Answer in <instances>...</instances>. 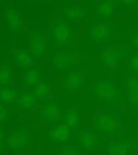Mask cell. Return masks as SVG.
<instances>
[{"instance_id":"cell-1","label":"cell","mask_w":138,"mask_h":155,"mask_svg":"<svg viewBox=\"0 0 138 155\" xmlns=\"http://www.w3.org/2000/svg\"><path fill=\"white\" fill-rule=\"evenodd\" d=\"M51 34L54 45L59 48H65L74 45L73 30L63 19L58 18L51 22Z\"/></svg>"},{"instance_id":"cell-2","label":"cell","mask_w":138,"mask_h":155,"mask_svg":"<svg viewBox=\"0 0 138 155\" xmlns=\"http://www.w3.org/2000/svg\"><path fill=\"white\" fill-rule=\"evenodd\" d=\"M82 59V54L79 51L64 49L53 56L51 63L53 66L58 70H67L80 64Z\"/></svg>"},{"instance_id":"cell-3","label":"cell","mask_w":138,"mask_h":155,"mask_svg":"<svg viewBox=\"0 0 138 155\" xmlns=\"http://www.w3.org/2000/svg\"><path fill=\"white\" fill-rule=\"evenodd\" d=\"M92 92L95 96L104 101H110L117 96V89L115 85L108 81L95 82L92 85Z\"/></svg>"},{"instance_id":"cell-4","label":"cell","mask_w":138,"mask_h":155,"mask_svg":"<svg viewBox=\"0 0 138 155\" xmlns=\"http://www.w3.org/2000/svg\"><path fill=\"white\" fill-rule=\"evenodd\" d=\"M28 45L30 52L34 58H40L46 50L45 37L36 30H31L28 35Z\"/></svg>"},{"instance_id":"cell-5","label":"cell","mask_w":138,"mask_h":155,"mask_svg":"<svg viewBox=\"0 0 138 155\" xmlns=\"http://www.w3.org/2000/svg\"><path fill=\"white\" fill-rule=\"evenodd\" d=\"M85 81L84 71H74L68 72L62 81L64 88L67 91H72L80 88Z\"/></svg>"},{"instance_id":"cell-6","label":"cell","mask_w":138,"mask_h":155,"mask_svg":"<svg viewBox=\"0 0 138 155\" xmlns=\"http://www.w3.org/2000/svg\"><path fill=\"white\" fill-rule=\"evenodd\" d=\"M30 135L28 131L21 128L10 135L6 140L7 145L13 149H19L25 147L29 142Z\"/></svg>"},{"instance_id":"cell-7","label":"cell","mask_w":138,"mask_h":155,"mask_svg":"<svg viewBox=\"0 0 138 155\" xmlns=\"http://www.w3.org/2000/svg\"><path fill=\"white\" fill-rule=\"evenodd\" d=\"M94 123L99 130L106 133L114 131L118 126L117 120L113 116L107 114H99L96 116Z\"/></svg>"},{"instance_id":"cell-8","label":"cell","mask_w":138,"mask_h":155,"mask_svg":"<svg viewBox=\"0 0 138 155\" xmlns=\"http://www.w3.org/2000/svg\"><path fill=\"white\" fill-rule=\"evenodd\" d=\"M62 15L72 22L79 23L85 19L86 10L81 5H72L65 7L62 10Z\"/></svg>"},{"instance_id":"cell-9","label":"cell","mask_w":138,"mask_h":155,"mask_svg":"<svg viewBox=\"0 0 138 155\" xmlns=\"http://www.w3.org/2000/svg\"><path fill=\"white\" fill-rule=\"evenodd\" d=\"M40 114L45 120L49 122H55L61 117L60 107L54 102H49L41 105Z\"/></svg>"},{"instance_id":"cell-10","label":"cell","mask_w":138,"mask_h":155,"mask_svg":"<svg viewBox=\"0 0 138 155\" xmlns=\"http://www.w3.org/2000/svg\"><path fill=\"white\" fill-rule=\"evenodd\" d=\"M5 21L9 28L13 30H19L23 27V21L18 12L13 7L6 8Z\"/></svg>"},{"instance_id":"cell-11","label":"cell","mask_w":138,"mask_h":155,"mask_svg":"<svg viewBox=\"0 0 138 155\" xmlns=\"http://www.w3.org/2000/svg\"><path fill=\"white\" fill-rule=\"evenodd\" d=\"M122 51L117 48H108L103 51L102 53V60L103 62L110 67H114L122 57Z\"/></svg>"},{"instance_id":"cell-12","label":"cell","mask_w":138,"mask_h":155,"mask_svg":"<svg viewBox=\"0 0 138 155\" xmlns=\"http://www.w3.org/2000/svg\"><path fill=\"white\" fill-rule=\"evenodd\" d=\"M91 38L96 42L106 40L110 35L109 27L105 24L99 23L94 25L90 29Z\"/></svg>"},{"instance_id":"cell-13","label":"cell","mask_w":138,"mask_h":155,"mask_svg":"<svg viewBox=\"0 0 138 155\" xmlns=\"http://www.w3.org/2000/svg\"><path fill=\"white\" fill-rule=\"evenodd\" d=\"M12 53L15 62L20 67L28 68L33 64L32 57L22 48H14Z\"/></svg>"},{"instance_id":"cell-14","label":"cell","mask_w":138,"mask_h":155,"mask_svg":"<svg viewBox=\"0 0 138 155\" xmlns=\"http://www.w3.org/2000/svg\"><path fill=\"white\" fill-rule=\"evenodd\" d=\"M70 135V127L66 124H61L53 127L49 132L50 137L54 141H65Z\"/></svg>"},{"instance_id":"cell-15","label":"cell","mask_w":138,"mask_h":155,"mask_svg":"<svg viewBox=\"0 0 138 155\" xmlns=\"http://www.w3.org/2000/svg\"><path fill=\"white\" fill-rule=\"evenodd\" d=\"M64 122L69 127L76 128L80 120V111L76 105L70 107L66 111L64 116Z\"/></svg>"},{"instance_id":"cell-16","label":"cell","mask_w":138,"mask_h":155,"mask_svg":"<svg viewBox=\"0 0 138 155\" xmlns=\"http://www.w3.org/2000/svg\"><path fill=\"white\" fill-rule=\"evenodd\" d=\"M40 81V71L38 69H31L24 74L22 78L23 87L28 90L34 87Z\"/></svg>"},{"instance_id":"cell-17","label":"cell","mask_w":138,"mask_h":155,"mask_svg":"<svg viewBox=\"0 0 138 155\" xmlns=\"http://www.w3.org/2000/svg\"><path fill=\"white\" fill-rule=\"evenodd\" d=\"M128 98L133 104H138V78L130 77L126 81Z\"/></svg>"},{"instance_id":"cell-18","label":"cell","mask_w":138,"mask_h":155,"mask_svg":"<svg viewBox=\"0 0 138 155\" xmlns=\"http://www.w3.org/2000/svg\"><path fill=\"white\" fill-rule=\"evenodd\" d=\"M36 98L31 93L24 92L16 101L17 105L22 110H28L34 107Z\"/></svg>"},{"instance_id":"cell-19","label":"cell","mask_w":138,"mask_h":155,"mask_svg":"<svg viewBox=\"0 0 138 155\" xmlns=\"http://www.w3.org/2000/svg\"><path fill=\"white\" fill-rule=\"evenodd\" d=\"M77 139L80 145L86 149H92L96 144V137L87 131L83 130L79 131Z\"/></svg>"},{"instance_id":"cell-20","label":"cell","mask_w":138,"mask_h":155,"mask_svg":"<svg viewBox=\"0 0 138 155\" xmlns=\"http://www.w3.org/2000/svg\"><path fill=\"white\" fill-rule=\"evenodd\" d=\"M50 93L49 85L44 81L40 82L34 87V96L36 99L44 100L48 97Z\"/></svg>"},{"instance_id":"cell-21","label":"cell","mask_w":138,"mask_h":155,"mask_svg":"<svg viewBox=\"0 0 138 155\" xmlns=\"http://www.w3.org/2000/svg\"><path fill=\"white\" fill-rule=\"evenodd\" d=\"M13 71L8 64H1L0 68V83L1 85H9L12 82Z\"/></svg>"},{"instance_id":"cell-22","label":"cell","mask_w":138,"mask_h":155,"mask_svg":"<svg viewBox=\"0 0 138 155\" xmlns=\"http://www.w3.org/2000/svg\"><path fill=\"white\" fill-rule=\"evenodd\" d=\"M19 96L18 93L7 87H4L1 90L0 99L1 103L8 105L10 103L16 102Z\"/></svg>"},{"instance_id":"cell-23","label":"cell","mask_w":138,"mask_h":155,"mask_svg":"<svg viewBox=\"0 0 138 155\" xmlns=\"http://www.w3.org/2000/svg\"><path fill=\"white\" fill-rule=\"evenodd\" d=\"M114 9V3L110 1L100 2L96 7V13L98 15L103 17L110 16Z\"/></svg>"},{"instance_id":"cell-24","label":"cell","mask_w":138,"mask_h":155,"mask_svg":"<svg viewBox=\"0 0 138 155\" xmlns=\"http://www.w3.org/2000/svg\"><path fill=\"white\" fill-rule=\"evenodd\" d=\"M128 151V145L123 143H112L108 147L109 155H125Z\"/></svg>"},{"instance_id":"cell-25","label":"cell","mask_w":138,"mask_h":155,"mask_svg":"<svg viewBox=\"0 0 138 155\" xmlns=\"http://www.w3.org/2000/svg\"><path fill=\"white\" fill-rule=\"evenodd\" d=\"M58 155H79V151L75 147L65 146L61 149Z\"/></svg>"},{"instance_id":"cell-26","label":"cell","mask_w":138,"mask_h":155,"mask_svg":"<svg viewBox=\"0 0 138 155\" xmlns=\"http://www.w3.org/2000/svg\"><path fill=\"white\" fill-rule=\"evenodd\" d=\"M7 105L1 103V108H0V119L1 122L5 120L8 118V110L6 108Z\"/></svg>"},{"instance_id":"cell-27","label":"cell","mask_w":138,"mask_h":155,"mask_svg":"<svg viewBox=\"0 0 138 155\" xmlns=\"http://www.w3.org/2000/svg\"><path fill=\"white\" fill-rule=\"evenodd\" d=\"M130 65L134 70L138 71V54L131 58L130 60Z\"/></svg>"},{"instance_id":"cell-28","label":"cell","mask_w":138,"mask_h":155,"mask_svg":"<svg viewBox=\"0 0 138 155\" xmlns=\"http://www.w3.org/2000/svg\"><path fill=\"white\" fill-rule=\"evenodd\" d=\"M131 43L133 45L138 48V34L133 36L131 39Z\"/></svg>"},{"instance_id":"cell-29","label":"cell","mask_w":138,"mask_h":155,"mask_svg":"<svg viewBox=\"0 0 138 155\" xmlns=\"http://www.w3.org/2000/svg\"><path fill=\"white\" fill-rule=\"evenodd\" d=\"M121 2H122L123 4H125L126 5H132L136 4L137 3V1H122Z\"/></svg>"},{"instance_id":"cell-30","label":"cell","mask_w":138,"mask_h":155,"mask_svg":"<svg viewBox=\"0 0 138 155\" xmlns=\"http://www.w3.org/2000/svg\"><path fill=\"white\" fill-rule=\"evenodd\" d=\"M12 155H25V154H12Z\"/></svg>"}]
</instances>
